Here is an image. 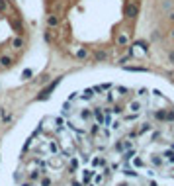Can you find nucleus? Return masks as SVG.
Masks as SVG:
<instances>
[{
	"instance_id": "obj_1",
	"label": "nucleus",
	"mask_w": 174,
	"mask_h": 186,
	"mask_svg": "<svg viewBox=\"0 0 174 186\" xmlns=\"http://www.w3.org/2000/svg\"><path fill=\"white\" fill-rule=\"evenodd\" d=\"M61 81H63V77H57L55 81H51V84H49V86H45L43 90H41V92L37 94V96H35V100H39V102H41V100H47V98L51 96V92H53V90H55L57 86H59V82H61Z\"/></svg>"
},
{
	"instance_id": "obj_2",
	"label": "nucleus",
	"mask_w": 174,
	"mask_h": 186,
	"mask_svg": "<svg viewBox=\"0 0 174 186\" xmlns=\"http://www.w3.org/2000/svg\"><path fill=\"white\" fill-rule=\"evenodd\" d=\"M45 24H47V28H49V30H55L57 26L61 24V16H59V14L49 12V14L45 16Z\"/></svg>"
},
{
	"instance_id": "obj_3",
	"label": "nucleus",
	"mask_w": 174,
	"mask_h": 186,
	"mask_svg": "<svg viewBox=\"0 0 174 186\" xmlns=\"http://www.w3.org/2000/svg\"><path fill=\"white\" fill-rule=\"evenodd\" d=\"M14 55H10V53H2L0 55V69H10V67H14Z\"/></svg>"
},
{
	"instance_id": "obj_4",
	"label": "nucleus",
	"mask_w": 174,
	"mask_h": 186,
	"mask_svg": "<svg viewBox=\"0 0 174 186\" xmlns=\"http://www.w3.org/2000/svg\"><path fill=\"white\" fill-rule=\"evenodd\" d=\"M139 16V6H137L135 2H129L127 6H125V18H129V20H133Z\"/></svg>"
},
{
	"instance_id": "obj_5",
	"label": "nucleus",
	"mask_w": 174,
	"mask_h": 186,
	"mask_svg": "<svg viewBox=\"0 0 174 186\" xmlns=\"http://www.w3.org/2000/svg\"><path fill=\"white\" fill-rule=\"evenodd\" d=\"M12 30L16 31V35H24V34H25V26H24V22H22L20 18L12 20Z\"/></svg>"
},
{
	"instance_id": "obj_6",
	"label": "nucleus",
	"mask_w": 174,
	"mask_h": 186,
	"mask_svg": "<svg viewBox=\"0 0 174 186\" xmlns=\"http://www.w3.org/2000/svg\"><path fill=\"white\" fill-rule=\"evenodd\" d=\"M115 45H118V47H127L129 45V35L125 34V31L118 34V37H115Z\"/></svg>"
},
{
	"instance_id": "obj_7",
	"label": "nucleus",
	"mask_w": 174,
	"mask_h": 186,
	"mask_svg": "<svg viewBox=\"0 0 174 186\" xmlns=\"http://www.w3.org/2000/svg\"><path fill=\"white\" fill-rule=\"evenodd\" d=\"M10 43H12L14 49H24L25 47V39H24V35H14Z\"/></svg>"
},
{
	"instance_id": "obj_8",
	"label": "nucleus",
	"mask_w": 174,
	"mask_h": 186,
	"mask_svg": "<svg viewBox=\"0 0 174 186\" xmlns=\"http://www.w3.org/2000/svg\"><path fill=\"white\" fill-rule=\"evenodd\" d=\"M108 59H110V53L108 51H104V49H96V51H94V61L104 63V61H108Z\"/></svg>"
},
{
	"instance_id": "obj_9",
	"label": "nucleus",
	"mask_w": 174,
	"mask_h": 186,
	"mask_svg": "<svg viewBox=\"0 0 174 186\" xmlns=\"http://www.w3.org/2000/svg\"><path fill=\"white\" fill-rule=\"evenodd\" d=\"M127 108H129L131 112H133V114H139V112L143 110V104H141V100H131Z\"/></svg>"
},
{
	"instance_id": "obj_10",
	"label": "nucleus",
	"mask_w": 174,
	"mask_h": 186,
	"mask_svg": "<svg viewBox=\"0 0 174 186\" xmlns=\"http://www.w3.org/2000/svg\"><path fill=\"white\" fill-rule=\"evenodd\" d=\"M92 118H94V120H96V121H98V124H100V125H104V118H106V116H104V112H102V110H100V108H96V110H94V112H92Z\"/></svg>"
},
{
	"instance_id": "obj_11",
	"label": "nucleus",
	"mask_w": 174,
	"mask_h": 186,
	"mask_svg": "<svg viewBox=\"0 0 174 186\" xmlns=\"http://www.w3.org/2000/svg\"><path fill=\"white\" fill-rule=\"evenodd\" d=\"M92 178H94V171H90V168L82 171V184H88V182H92Z\"/></svg>"
},
{
	"instance_id": "obj_12",
	"label": "nucleus",
	"mask_w": 174,
	"mask_h": 186,
	"mask_svg": "<svg viewBox=\"0 0 174 186\" xmlns=\"http://www.w3.org/2000/svg\"><path fill=\"white\" fill-rule=\"evenodd\" d=\"M78 98H82V100H92V98H94V90H92V88L82 90V92L78 94Z\"/></svg>"
},
{
	"instance_id": "obj_13",
	"label": "nucleus",
	"mask_w": 174,
	"mask_h": 186,
	"mask_svg": "<svg viewBox=\"0 0 174 186\" xmlns=\"http://www.w3.org/2000/svg\"><path fill=\"white\" fill-rule=\"evenodd\" d=\"M92 167H94V168L106 167V159H104V157H94V159H92Z\"/></svg>"
},
{
	"instance_id": "obj_14",
	"label": "nucleus",
	"mask_w": 174,
	"mask_h": 186,
	"mask_svg": "<svg viewBox=\"0 0 174 186\" xmlns=\"http://www.w3.org/2000/svg\"><path fill=\"white\" fill-rule=\"evenodd\" d=\"M43 39L47 41V43H53V41H55V34H53V30H45Z\"/></svg>"
},
{
	"instance_id": "obj_15",
	"label": "nucleus",
	"mask_w": 174,
	"mask_h": 186,
	"mask_svg": "<svg viewBox=\"0 0 174 186\" xmlns=\"http://www.w3.org/2000/svg\"><path fill=\"white\" fill-rule=\"evenodd\" d=\"M76 59H80V61L88 59V49H86V47H80V49L76 51Z\"/></svg>"
},
{
	"instance_id": "obj_16",
	"label": "nucleus",
	"mask_w": 174,
	"mask_h": 186,
	"mask_svg": "<svg viewBox=\"0 0 174 186\" xmlns=\"http://www.w3.org/2000/svg\"><path fill=\"white\" fill-rule=\"evenodd\" d=\"M135 149L131 147V149H127V151H123V161H131V159H135Z\"/></svg>"
},
{
	"instance_id": "obj_17",
	"label": "nucleus",
	"mask_w": 174,
	"mask_h": 186,
	"mask_svg": "<svg viewBox=\"0 0 174 186\" xmlns=\"http://www.w3.org/2000/svg\"><path fill=\"white\" fill-rule=\"evenodd\" d=\"M8 10H10V2H8V0H0V12L6 14Z\"/></svg>"
},
{
	"instance_id": "obj_18",
	"label": "nucleus",
	"mask_w": 174,
	"mask_h": 186,
	"mask_svg": "<svg viewBox=\"0 0 174 186\" xmlns=\"http://www.w3.org/2000/svg\"><path fill=\"white\" fill-rule=\"evenodd\" d=\"M71 102H65V104H63V108H61V114L63 116H68V114H71Z\"/></svg>"
},
{
	"instance_id": "obj_19",
	"label": "nucleus",
	"mask_w": 174,
	"mask_h": 186,
	"mask_svg": "<svg viewBox=\"0 0 174 186\" xmlns=\"http://www.w3.org/2000/svg\"><path fill=\"white\" fill-rule=\"evenodd\" d=\"M39 176H41V171H31V172L28 174V178L31 180V182H33V180H37Z\"/></svg>"
},
{
	"instance_id": "obj_20",
	"label": "nucleus",
	"mask_w": 174,
	"mask_h": 186,
	"mask_svg": "<svg viewBox=\"0 0 174 186\" xmlns=\"http://www.w3.org/2000/svg\"><path fill=\"white\" fill-rule=\"evenodd\" d=\"M92 182L96 184V186H98V184H102V182H104V174H96V172H94V178H92Z\"/></svg>"
},
{
	"instance_id": "obj_21",
	"label": "nucleus",
	"mask_w": 174,
	"mask_h": 186,
	"mask_svg": "<svg viewBox=\"0 0 174 186\" xmlns=\"http://www.w3.org/2000/svg\"><path fill=\"white\" fill-rule=\"evenodd\" d=\"M49 151H51V153H59V143H57V141H51V143H49Z\"/></svg>"
},
{
	"instance_id": "obj_22",
	"label": "nucleus",
	"mask_w": 174,
	"mask_h": 186,
	"mask_svg": "<svg viewBox=\"0 0 174 186\" xmlns=\"http://www.w3.org/2000/svg\"><path fill=\"white\" fill-rule=\"evenodd\" d=\"M123 174L125 176H137V172L133 171V168H129V167H123Z\"/></svg>"
},
{
	"instance_id": "obj_23",
	"label": "nucleus",
	"mask_w": 174,
	"mask_h": 186,
	"mask_svg": "<svg viewBox=\"0 0 174 186\" xmlns=\"http://www.w3.org/2000/svg\"><path fill=\"white\" fill-rule=\"evenodd\" d=\"M164 157H166V161H168V163H174V149L166 151V153H164Z\"/></svg>"
},
{
	"instance_id": "obj_24",
	"label": "nucleus",
	"mask_w": 174,
	"mask_h": 186,
	"mask_svg": "<svg viewBox=\"0 0 174 186\" xmlns=\"http://www.w3.org/2000/svg\"><path fill=\"white\" fill-rule=\"evenodd\" d=\"M125 69H127V71H133V73H145L147 71L145 67H125Z\"/></svg>"
},
{
	"instance_id": "obj_25",
	"label": "nucleus",
	"mask_w": 174,
	"mask_h": 186,
	"mask_svg": "<svg viewBox=\"0 0 174 186\" xmlns=\"http://www.w3.org/2000/svg\"><path fill=\"white\" fill-rule=\"evenodd\" d=\"M39 184H41V186H51V178H49V176H41Z\"/></svg>"
},
{
	"instance_id": "obj_26",
	"label": "nucleus",
	"mask_w": 174,
	"mask_h": 186,
	"mask_svg": "<svg viewBox=\"0 0 174 186\" xmlns=\"http://www.w3.org/2000/svg\"><path fill=\"white\" fill-rule=\"evenodd\" d=\"M76 168H78V161L76 159H71V172H75Z\"/></svg>"
},
{
	"instance_id": "obj_27",
	"label": "nucleus",
	"mask_w": 174,
	"mask_h": 186,
	"mask_svg": "<svg viewBox=\"0 0 174 186\" xmlns=\"http://www.w3.org/2000/svg\"><path fill=\"white\" fill-rule=\"evenodd\" d=\"M49 78H51V77H49V74H47V73H45V74H41V78H39V81H35V82H39V84H43V82H47V81H49Z\"/></svg>"
},
{
	"instance_id": "obj_28",
	"label": "nucleus",
	"mask_w": 174,
	"mask_h": 186,
	"mask_svg": "<svg viewBox=\"0 0 174 186\" xmlns=\"http://www.w3.org/2000/svg\"><path fill=\"white\" fill-rule=\"evenodd\" d=\"M22 77H24V78H29V77H33V73H31V69H25Z\"/></svg>"
},
{
	"instance_id": "obj_29",
	"label": "nucleus",
	"mask_w": 174,
	"mask_h": 186,
	"mask_svg": "<svg viewBox=\"0 0 174 186\" xmlns=\"http://www.w3.org/2000/svg\"><path fill=\"white\" fill-rule=\"evenodd\" d=\"M137 92H139V96H147V94H149V90H147V88H139Z\"/></svg>"
},
{
	"instance_id": "obj_30",
	"label": "nucleus",
	"mask_w": 174,
	"mask_h": 186,
	"mask_svg": "<svg viewBox=\"0 0 174 186\" xmlns=\"http://www.w3.org/2000/svg\"><path fill=\"white\" fill-rule=\"evenodd\" d=\"M168 61H170L172 65H174V51H170V53H168Z\"/></svg>"
},
{
	"instance_id": "obj_31",
	"label": "nucleus",
	"mask_w": 174,
	"mask_h": 186,
	"mask_svg": "<svg viewBox=\"0 0 174 186\" xmlns=\"http://www.w3.org/2000/svg\"><path fill=\"white\" fill-rule=\"evenodd\" d=\"M71 184H72V186H84V184L80 182V180H72V182H71Z\"/></svg>"
},
{
	"instance_id": "obj_32",
	"label": "nucleus",
	"mask_w": 174,
	"mask_h": 186,
	"mask_svg": "<svg viewBox=\"0 0 174 186\" xmlns=\"http://www.w3.org/2000/svg\"><path fill=\"white\" fill-rule=\"evenodd\" d=\"M168 20H170V22H174V10H172L170 14H168Z\"/></svg>"
},
{
	"instance_id": "obj_33",
	"label": "nucleus",
	"mask_w": 174,
	"mask_h": 186,
	"mask_svg": "<svg viewBox=\"0 0 174 186\" xmlns=\"http://www.w3.org/2000/svg\"><path fill=\"white\" fill-rule=\"evenodd\" d=\"M86 186H96V184H94V182H88V184H86Z\"/></svg>"
},
{
	"instance_id": "obj_34",
	"label": "nucleus",
	"mask_w": 174,
	"mask_h": 186,
	"mask_svg": "<svg viewBox=\"0 0 174 186\" xmlns=\"http://www.w3.org/2000/svg\"><path fill=\"white\" fill-rule=\"evenodd\" d=\"M170 37H172V39H174V30H172V31H170Z\"/></svg>"
},
{
	"instance_id": "obj_35",
	"label": "nucleus",
	"mask_w": 174,
	"mask_h": 186,
	"mask_svg": "<svg viewBox=\"0 0 174 186\" xmlns=\"http://www.w3.org/2000/svg\"><path fill=\"white\" fill-rule=\"evenodd\" d=\"M149 186H157V182H149Z\"/></svg>"
},
{
	"instance_id": "obj_36",
	"label": "nucleus",
	"mask_w": 174,
	"mask_h": 186,
	"mask_svg": "<svg viewBox=\"0 0 174 186\" xmlns=\"http://www.w3.org/2000/svg\"><path fill=\"white\" fill-rule=\"evenodd\" d=\"M31 186H35V184H31Z\"/></svg>"
}]
</instances>
